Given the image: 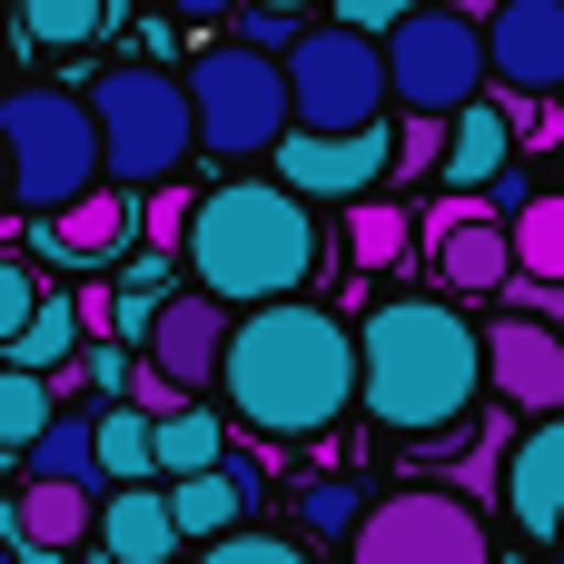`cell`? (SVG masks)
<instances>
[{"label":"cell","instance_id":"7","mask_svg":"<svg viewBox=\"0 0 564 564\" xmlns=\"http://www.w3.org/2000/svg\"><path fill=\"white\" fill-rule=\"evenodd\" d=\"M387 99H397L387 89V40L327 20V30H307L288 50V109H297V129H377Z\"/></svg>","mask_w":564,"mask_h":564},{"label":"cell","instance_id":"12","mask_svg":"<svg viewBox=\"0 0 564 564\" xmlns=\"http://www.w3.org/2000/svg\"><path fill=\"white\" fill-rule=\"evenodd\" d=\"M486 69L516 99H564V0H506L486 20Z\"/></svg>","mask_w":564,"mask_h":564},{"label":"cell","instance_id":"8","mask_svg":"<svg viewBox=\"0 0 564 564\" xmlns=\"http://www.w3.org/2000/svg\"><path fill=\"white\" fill-rule=\"evenodd\" d=\"M188 109H198V139L218 159H258L288 139V69L268 50H198L188 59Z\"/></svg>","mask_w":564,"mask_h":564},{"label":"cell","instance_id":"11","mask_svg":"<svg viewBox=\"0 0 564 564\" xmlns=\"http://www.w3.org/2000/svg\"><path fill=\"white\" fill-rule=\"evenodd\" d=\"M486 387H496L516 416H564V337L545 317L506 307V317L486 327Z\"/></svg>","mask_w":564,"mask_h":564},{"label":"cell","instance_id":"15","mask_svg":"<svg viewBox=\"0 0 564 564\" xmlns=\"http://www.w3.org/2000/svg\"><path fill=\"white\" fill-rule=\"evenodd\" d=\"M506 516H516L535 545L564 535V416H535L525 446L506 456Z\"/></svg>","mask_w":564,"mask_h":564},{"label":"cell","instance_id":"30","mask_svg":"<svg viewBox=\"0 0 564 564\" xmlns=\"http://www.w3.org/2000/svg\"><path fill=\"white\" fill-rule=\"evenodd\" d=\"M188 218H198V198H188V188H149V198H139V248L178 258V248H188Z\"/></svg>","mask_w":564,"mask_h":564},{"label":"cell","instance_id":"28","mask_svg":"<svg viewBox=\"0 0 564 564\" xmlns=\"http://www.w3.org/2000/svg\"><path fill=\"white\" fill-rule=\"evenodd\" d=\"M50 416H59V387H50V377H20V367H0V446H10V456H30Z\"/></svg>","mask_w":564,"mask_h":564},{"label":"cell","instance_id":"10","mask_svg":"<svg viewBox=\"0 0 564 564\" xmlns=\"http://www.w3.org/2000/svg\"><path fill=\"white\" fill-rule=\"evenodd\" d=\"M397 178V119L377 129H288L278 139V188L297 198H377Z\"/></svg>","mask_w":564,"mask_h":564},{"label":"cell","instance_id":"34","mask_svg":"<svg viewBox=\"0 0 564 564\" xmlns=\"http://www.w3.org/2000/svg\"><path fill=\"white\" fill-rule=\"evenodd\" d=\"M119 406H139V416H159V426H169V416H178V406H198V397H188L178 377H159L149 357H129V397H119Z\"/></svg>","mask_w":564,"mask_h":564},{"label":"cell","instance_id":"38","mask_svg":"<svg viewBox=\"0 0 564 564\" xmlns=\"http://www.w3.org/2000/svg\"><path fill=\"white\" fill-rule=\"evenodd\" d=\"M79 377H89V387L119 406V397H129V347H89V357H79Z\"/></svg>","mask_w":564,"mask_h":564},{"label":"cell","instance_id":"16","mask_svg":"<svg viewBox=\"0 0 564 564\" xmlns=\"http://www.w3.org/2000/svg\"><path fill=\"white\" fill-rule=\"evenodd\" d=\"M248 506H258V456H228L208 476H178L169 486V516L188 545H218V535H248Z\"/></svg>","mask_w":564,"mask_h":564},{"label":"cell","instance_id":"6","mask_svg":"<svg viewBox=\"0 0 564 564\" xmlns=\"http://www.w3.org/2000/svg\"><path fill=\"white\" fill-rule=\"evenodd\" d=\"M486 79H496L486 69V20L426 0L416 20L387 30V89L406 99V119H456V109L486 99Z\"/></svg>","mask_w":564,"mask_h":564},{"label":"cell","instance_id":"42","mask_svg":"<svg viewBox=\"0 0 564 564\" xmlns=\"http://www.w3.org/2000/svg\"><path fill=\"white\" fill-rule=\"evenodd\" d=\"M0 208H10V149H0Z\"/></svg>","mask_w":564,"mask_h":564},{"label":"cell","instance_id":"45","mask_svg":"<svg viewBox=\"0 0 564 564\" xmlns=\"http://www.w3.org/2000/svg\"><path fill=\"white\" fill-rule=\"evenodd\" d=\"M10 466H20V456H10V446H0V476H10Z\"/></svg>","mask_w":564,"mask_h":564},{"label":"cell","instance_id":"35","mask_svg":"<svg viewBox=\"0 0 564 564\" xmlns=\"http://www.w3.org/2000/svg\"><path fill=\"white\" fill-rule=\"evenodd\" d=\"M297 10H258V0H238V50H297L307 30H288Z\"/></svg>","mask_w":564,"mask_h":564},{"label":"cell","instance_id":"32","mask_svg":"<svg viewBox=\"0 0 564 564\" xmlns=\"http://www.w3.org/2000/svg\"><path fill=\"white\" fill-rule=\"evenodd\" d=\"M198 564H317L307 545H288V535H218V545H198Z\"/></svg>","mask_w":564,"mask_h":564},{"label":"cell","instance_id":"43","mask_svg":"<svg viewBox=\"0 0 564 564\" xmlns=\"http://www.w3.org/2000/svg\"><path fill=\"white\" fill-rule=\"evenodd\" d=\"M258 10H307V0H258Z\"/></svg>","mask_w":564,"mask_h":564},{"label":"cell","instance_id":"2","mask_svg":"<svg viewBox=\"0 0 564 564\" xmlns=\"http://www.w3.org/2000/svg\"><path fill=\"white\" fill-rule=\"evenodd\" d=\"M228 406L258 426V436H327L347 406H357V327L307 307V297H278V307H248L228 327V367H218Z\"/></svg>","mask_w":564,"mask_h":564},{"label":"cell","instance_id":"39","mask_svg":"<svg viewBox=\"0 0 564 564\" xmlns=\"http://www.w3.org/2000/svg\"><path fill=\"white\" fill-rule=\"evenodd\" d=\"M159 10H178V20H198V30H218V20H238V0H159Z\"/></svg>","mask_w":564,"mask_h":564},{"label":"cell","instance_id":"17","mask_svg":"<svg viewBox=\"0 0 564 564\" xmlns=\"http://www.w3.org/2000/svg\"><path fill=\"white\" fill-rule=\"evenodd\" d=\"M178 545L188 535L169 516V486H109V506H99V555L109 564H169Z\"/></svg>","mask_w":564,"mask_h":564},{"label":"cell","instance_id":"33","mask_svg":"<svg viewBox=\"0 0 564 564\" xmlns=\"http://www.w3.org/2000/svg\"><path fill=\"white\" fill-rule=\"evenodd\" d=\"M446 169V119H397V178H436Z\"/></svg>","mask_w":564,"mask_h":564},{"label":"cell","instance_id":"36","mask_svg":"<svg viewBox=\"0 0 564 564\" xmlns=\"http://www.w3.org/2000/svg\"><path fill=\"white\" fill-rule=\"evenodd\" d=\"M119 297H129V307H169V297H178V288H169V258H159V248H139V258L119 268Z\"/></svg>","mask_w":564,"mask_h":564},{"label":"cell","instance_id":"41","mask_svg":"<svg viewBox=\"0 0 564 564\" xmlns=\"http://www.w3.org/2000/svg\"><path fill=\"white\" fill-rule=\"evenodd\" d=\"M446 10H466V20H496V10H506V0H446Z\"/></svg>","mask_w":564,"mask_h":564},{"label":"cell","instance_id":"18","mask_svg":"<svg viewBox=\"0 0 564 564\" xmlns=\"http://www.w3.org/2000/svg\"><path fill=\"white\" fill-rule=\"evenodd\" d=\"M426 268H436L446 297H506L516 288V238H506V218H486V228H456L446 248H426Z\"/></svg>","mask_w":564,"mask_h":564},{"label":"cell","instance_id":"14","mask_svg":"<svg viewBox=\"0 0 564 564\" xmlns=\"http://www.w3.org/2000/svg\"><path fill=\"white\" fill-rule=\"evenodd\" d=\"M129 238H139V198H129V188H89L79 208H59V218L30 228V248L59 258V268H99V258H119Z\"/></svg>","mask_w":564,"mask_h":564},{"label":"cell","instance_id":"23","mask_svg":"<svg viewBox=\"0 0 564 564\" xmlns=\"http://www.w3.org/2000/svg\"><path fill=\"white\" fill-rule=\"evenodd\" d=\"M238 446H228V416L198 397V406H178L169 426H159V476L178 486V476H208V466H228Z\"/></svg>","mask_w":564,"mask_h":564},{"label":"cell","instance_id":"19","mask_svg":"<svg viewBox=\"0 0 564 564\" xmlns=\"http://www.w3.org/2000/svg\"><path fill=\"white\" fill-rule=\"evenodd\" d=\"M506 159H516V119H506V109L476 99V109L446 119V188H476V198H486V188L506 178Z\"/></svg>","mask_w":564,"mask_h":564},{"label":"cell","instance_id":"20","mask_svg":"<svg viewBox=\"0 0 564 564\" xmlns=\"http://www.w3.org/2000/svg\"><path fill=\"white\" fill-rule=\"evenodd\" d=\"M20 535L10 545H50V555H69L79 535H99V486H30L20 476Z\"/></svg>","mask_w":564,"mask_h":564},{"label":"cell","instance_id":"4","mask_svg":"<svg viewBox=\"0 0 564 564\" xmlns=\"http://www.w3.org/2000/svg\"><path fill=\"white\" fill-rule=\"evenodd\" d=\"M89 119H99V169L109 188H169L198 149V109H188V79H169L159 59H119L89 79Z\"/></svg>","mask_w":564,"mask_h":564},{"label":"cell","instance_id":"3","mask_svg":"<svg viewBox=\"0 0 564 564\" xmlns=\"http://www.w3.org/2000/svg\"><path fill=\"white\" fill-rule=\"evenodd\" d=\"M178 258L218 307H238V317L278 307V297H297L317 278V208L297 188H278V178H228V188L198 198Z\"/></svg>","mask_w":564,"mask_h":564},{"label":"cell","instance_id":"44","mask_svg":"<svg viewBox=\"0 0 564 564\" xmlns=\"http://www.w3.org/2000/svg\"><path fill=\"white\" fill-rule=\"evenodd\" d=\"M0 564H20V545H10V535H0Z\"/></svg>","mask_w":564,"mask_h":564},{"label":"cell","instance_id":"25","mask_svg":"<svg viewBox=\"0 0 564 564\" xmlns=\"http://www.w3.org/2000/svg\"><path fill=\"white\" fill-rule=\"evenodd\" d=\"M99 476H109V486H149V476H159V416L99 406Z\"/></svg>","mask_w":564,"mask_h":564},{"label":"cell","instance_id":"37","mask_svg":"<svg viewBox=\"0 0 564 564\" xmlns=\"http://www.w3.org/2000/svg\"><path fill=\"white\" fill-rule=\"evenodd\" d=\"M416 10H426V0H337V20H347V30H367V40H387V30H397V20H416Z\"/></svg>","mask_w":564,"mask_h":564},{"label":"cell","instance_id":"1","mask_svg":"<svg viewBox=\"0 0 564 564\" xmlns=\"http://www.w3.org/2000/svg\"><path fill=\"white\" fill-rule=\"evenodd\" d=\"M486 397V327L456 297H387L357 327V406L397 446H426L466 426Z\"/></svg>","mask_w":564,"mask_h":564},{"label":"cell","instance_id":"46","mask_svg":"<svg viewBox=\"0 0 564 564\" xmlns=\"http://www.w3.org/2000/svg\"><path fill=\"white\" fill-rule=\"evenodd\" d=\"M555 564H564V545H555Z\"/></svg>","mask_w":564,"mask_h":564},{"label":"cell","instance_id":"24","mask_svg":"<svg viewBox=\"0 0 564 564\" xmlns=\"http://www.w3.org/2000/svg\"><path fill=\"white\" fill-rule=\"evenodd\" d=\"M506 238H516V278L564 288V188H535V198L506 218Z\"/></svg>","mask_w":564,"mask_h":564},{"label":"cell","instance_id":"21","mask_svg":"<svg viewBox=\"0 0 564 564\" xmlns=\"http://www.w3.org/2000/svg\"><path fill=\"white\" fill-rule=\"evenodd\" d=\"M79 337H89V327H79V297H59V288H50V297H40V317L10 337V367L59 387V377H79Z\"/></svg>","mask_w":564,"mask_h":564},{"label":"cell","instance_id":"29","mask_svg":"<svg viewBox=\"0 0 564 564\" xmlns=\"http://www.w3.org/2000/svg\"><path fill=\"white\" fill-rule=\"evenodd\" d=\"M297 525H307V535H357V525H367V496H357L347 476H317V486H297Z\"/></svg>","mask_w":564,"mask_h":564},{"label":"cell","instance_id":"27","mask_svg":"<svg viewBox=\"0 0 564 564\" xmlns=\"http://www.w3.org/2000/svg\"><path fill=\"white\" fill-rule=\"evenodd\" d=\"M119 20V0H20V40L30 50H89Z\"/></svg>","mask_w":564,"mask_h":564},{"label":"cell","instance_id":"5","mask_svg":"<svg viewBox=\"0 0 564 564\" xmlns=\"http://www.w3.org/2000/svg\"><path fill=\"white\" fill-rule=\"evenodd\" d=\"M0 149H10V198L20 208H40V218H59V208H79L109 169H99V119H89V99L79 89H10L0 99Z\"/></svg>","mask_w":564,"mask_h":564},{"label":"cell","instance_id":"22","mask_svg":"<svg viewBox=\"0 0 564 564\" xmlns=\"http://www.w3.org/2000/svg\"><path fill=\"white\" fill-rule=\"evenodd\" d=\"M20 476H30V486H99V416H69V406H59V416L40 426V446L20 456Z\"/></svg>","mask_w":564,"mask_h":564},{"label":"cell","instance_id":"13","mask_svg":"<svg viewBox=\"0 0 564 564\" xmlns=\"http://www.w3.org/2000/svg\"><path fill=\"white\" fill-rule=\"evenodd\" d=\"M228 327H238V317H228L208 288H178V297L159 307V327H149V347H139V357H149L159 377H178L188 397H208V377L228 367Z\"/></svg>","mask_w":564,"mask_h":564},{"label":"cell","instance_id":"9","mask_svg":"<svg viewBox=\"0 0 564 564\" xmlns=\"http://www.w3.org/2000/svg\"><path fill=\"white\" fill-rule=\"evenodd\" d=\"M357 564H496V535L466 496L446 486H406L387 506H367L357 525Z\"/></svg>","mask_w":564,"mask_h":564},{"label":"cell","instance_id":"40","mask_svg":"<svg viewBox=\"0 0 564 564\" xmlns=\"http://www.w3.org/2000/svg\"><path fill=\"white\" fill-rule=\"evenodd\" d=\"M525 139H535V149H564V109H535V119H525Z\"/></svg>","mask_w":564,"mask_h":564},{"label":"cell","instance_id":"31","mask_svg":"<svg viewBox=\"0 0 564 564\" xmlns=\"http://www.w3.org/2000/svg\"><path fill=\"white\" fill-rule=\"evenodd\" d=\"M40 297H50V288L30 278V258H10V248H0V357H10V337L40 317Z\"/></svg>","mask_w":564,"mask_h":564},{"label":"cell","instance_id":"26","mask_svg":"<svg viewBox=\"0 0 564 564\" xmlns=\"http://www.w3.org/2000/svg\"><path fill=\"white\" fill-rule=\"evenodd\" d=\"M406 248H416V208H397V198H357L347 208V258L357 268H406Z\"/></svg>","mask_w":564,"mask_h":564}]
</instances>
